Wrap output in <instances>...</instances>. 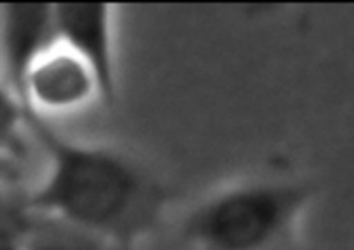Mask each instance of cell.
Returning <instances> with one entry per match:
<instances>
[{"label":"cell","instance_id":"cell-1","mask_svg":"<svg viewBox=\"0 0 354 250\" xmlns=\"http://www.w3.org/2000/svg\"><path fill=\"white\" fill-rule=\"evenodd\" d=\"M45 171L24 189L28 211L54 218L128 250H138L165 223L173 190L147 162L102 142L68 137L24 113Z\"/></svg>","mask_w":354,"mask_h":250},{"label":"cell","instance_id":"cell-2","mask_svg":"<svg viewBox=\"0 0 354 250\" xmlns=\"http://www.w3.org/2000/svg\"><path fill=\"white\" fill-rule=\"evenodd\" d=\"M317 199L289 173H249L220 183L180 220L183 250H294Z\"/></svg>","mask_w":354,"mask_h":250},{"label":"cell","instance_id":"cell-3","mask_svg":"<svg viewBox=\"0 0 354 250\" xmlns=\"http://www.w3.org/2000/svg\"><path fill=\"white\" fill-rule=\"evenodd\" d=\"M14 95L24 113L50 123L102 104L95 75L55 38L30 62Z\"/></svg>","mask_w":354,"mask_h":250},{"label":"cell","instance_id":"cell-4","mask_svg":"<svg viewBox=\"0 0 354 250\" xmlns=\"http://www.w3.org/2000/svg\"><path fill=\"white\" fill-rule=\"evenodd\" d=\"M114 10L111 3H50L54 38L95 75L102 106L116 102L120 86Z\"/></svg>","mask_w":354,"mask_h":250},{"label":"cell","instance_id":"cell-5","mask_svg":"<svg viewBox=\"0 0 354 250\" xmlns=\"http://www.w3.org/2000/svg\"><path fill=\"white\" fill-rule=\"evenodd\" d=\"M52 40L50 3L0 7V81L14 93L30 62Z\"/></svg>","mask_w":354,"mask_h":250},{"label":"cell","instance_id":"cell-6","mask_svg":"<svg viewBox=\"0 0 354 250\" xmlns=\"http://www.w3.org/2000/svg\"><path fill=\"white\" fill-rule=\"evenodd\" d=\"M23 250H128L64 221L30 213Z\"/></svg>","mask_w":354,"mask_h":250},{"label":"cell","instance_id":"cell-7","mask_svg":"<svg viewBox=\"0 0 354 250\" xmlns=\"http://www.w3.org/2000/svg\"><path fill=\"white\" fill-rule=\"evenodd\" d=\"M26 116L17 97L0 81V154L16 162L26 155Z\"/></svg>","mask_w":354,"mask_h":250}]
</instances>
